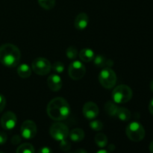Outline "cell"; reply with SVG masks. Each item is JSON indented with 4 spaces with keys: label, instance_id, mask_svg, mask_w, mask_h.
Returning a JSON list of instances; mask_svg holds the SVG:
<instances>
[{
    "label": "cell",
    "instance_id": "6da1fadb",
    "mask_svg": "<svg viewBox=\"0 0 153 153\" xmlns=\"http://www.w3.org/2000/svg\"><path fill=\"white\" fill-rule=\"evenodd\" d=\"M70 109L68 102L62 97H56L51 100L47 105L46 112L49 117L55 121L64 120L70 116Z\"/></svg>",
    "mask_w": 153,
    "mask_h": 153
},
{
    "label": "cell",
    "instance_id": "7a4b0ae2",
    "mask_svg": "<svg viewBox=\"0 0 153 153\" xmlns=\"http://www.w3.org/2000/svg\"><path fill=\"white\" fill-rule=\"evenodd\" d=\"M21 52L17 46L5 43L0 46V62L7 67H15L19 64Z\"/></svg>",
    "mask_w": 153,
    "mask_h": 153
},
{
    "label": "cell",
    "instance_id": "3957f363",
    "mask_svg": "<svg viewBox=\"0 0 153 153\" xmlns=\"http://www.w3.org/2000/svg\"><path fill=\"white\" fill-rule=\"evenodd\" d=\"M133 96L132 90L126 85H120L116 87L112 92V100L115 103L124 104L131 100Z\"/></svg>",
    "mask_w": 153,
    "mask_h": 153
},
{
    "label": "cell",
    "instance_id": "277c9868",
    "mask_svg": "<svg viewBox=\"0 0 153 153\" xmlns=\"http://www.w3.org/2000/svg\"><path fill=\"white\" fill-rule=\"evenodd\" d=\"M126 134L130 140L133 142H140L144 138L145 129L143 126L138 122H132L127 126Z\"/></svg>",
    "mask_w": 153,
    "mask_h": 153
},
{
    "label": "cell",
    "instance_id": "5b68a950",
    "mask_svg": "<svg viewBox=\"0 0 153 153\" xmlns=\"http://www.w3.org/2000/svg\"><path fill=\"white\" fill-rule=\"evenodd\" d=\"M99 81L102 86L106 89H111L117 82V75L110 67H105L99 74Z\"/></svg>",
    "mask_w": 153,
    "mask_h": 153
},
{
    "label": "cell",
    "instance_id": "8992f818",
    "mask_svg": "<svg viewBox=\"0 0 153 153\" xmlns=\"http://www.w3.org/2000/svg\"><path fill=\"white\" fill-rule=\"evenodd\" d=\"M31 70L39 76H46L50 73L52 64L45 58H37L32 61Z\"/></svg>",
    "mask_w": 153,
    "mask_h": 153
},
{
    "label": "cell",
    "instance_id": "52a82bcc",
    "mask_svg": "<svg viewBox=\"0 0 153 153\" xmlns=\"http://www.w3.org/2000/svg\"><path fill=\"white\" fill-rule=\"evenodd\" d=\"M69 128L62 123H55L52 124L49 129V133L52 138L58 141H61L67 138L69 135Z\"/></svg>",
    "mask_w": 153,
    "mask_h": 153
},
{
    "label": "cell",
    "instance_id": "ba28073f",
    "mask_svg": "<svg viewBox=\"0 0 153 153\" xmlns=\"http://www.w3.org/2000/svg\"><path fill=\"white\" fill-rule=\"evenodd\" d=\"M85 73L86 68L80 61H74L69 66V76L73 80H80L85 76Z\"/></svg>",
    "mask_w": 153,
    "mask_h": 153
},
{
    "label": "cell",
    "instance_id": "9c48e42d",
    "mask_svg": "<svg viewBox=\"0 0 153 153\" xmlns=\"http://www.w3.org/2000/svg\"><path fill=\"white\" fill-rule=\"evenodd\" d=\"M37 125L32 120H25L22 123L20 127L21 136L26 140L34 138L37 134Z\"/></svg>",
    "mask_w": 153,
    "mask_h": 153
},
{
    "label": "cell",
    "instance_id": "30bf717a",
    "mask_svg": "<svg viewBox=\"0 0 153 153\" xmlns=\"http://www.w3.org/2000/svg\"><path fill=\"white\" fill-rule=\"evenodd\" d=\"M17 118L16 114L12 111H7L2 115L0 120L1 127L5 130H11L16 126Z\"/></svg>",
    "mask_w": 153,
    "mask_h": 153
},
{
    "label": "cell",
    "instance_id": "8fae6325",
    "mask_svg": "<svg viewBox=\"0 0 153 153\" xmlns=\"http://www.w3.org/2000/svg\"><path fill=\"white\" fill-rule=\"evenodd\" d=\"M82 112L85 117L88 120H94L99 115V108L96 103L88 102L83 106Z\"/></svg>",
    "mask_w": 153,
    "mask_h": 153
},
{
    "label": "cell",
    "instance_id": "7c38bea8",
    "mask_svg": "<svg viewBox=\"0 0 153 153\" xmlns=\"http://www.w3.org/2000/svg\"><path fill=\"white\" fill-rule=\"evenodd\" d=\"M62 79L58 75L52 74L48 77L47 85L51 91L54 92L60 91L62 88Z\"/></svg>",
    "mask_w": 153,
    "mask_h": 153
},
{
    "label": "cell",
    "instance_id": "4fadbf2b",
    "mask_svg": "<svg viewBox=\"0 0 153 153\" xmlns=\"http://www.w3.org/2000/svg\"><path fill=\"white\" fill-rule=\"evenodd\" d=\"M89 22V17L85 13H80L75 19V28L78 30H84L88 27Z\"/></svg>",
    "mask_w": 153,
    "mask_h": 153
},
{
    "label": "cell",
    "instance_id": "5bb4252c",
    "mask_svg": "<svg viewBox=\"0 0 153 153\" xmlns=\"http://www.w3.org/2000/svg\"><path fill=\"white\" fill-rule=\"evenodd\" d=\"M97 67H110L114 65V61L111 59H107L103 55H98L94 57V59L93 60Z\"/></svg>",
    "mask_w": 153,
    "mask_h": 153
},
{
    "label": "cell",
    "instance_id": "9a60e30c",
    "mask_svg": "<svg viewBox=\"0 0 153 153\" xmlns=\"http://www.w3.org/2000/svg\"><path fill=\"white\" fill-rule=\"evenodd\" d=\"M94 52L89 48H85L79 52V58L84 62H91L94 59Z\"/></svg>",
    "mask_w": 153,
    "mask_h": 153
},
{
    "label": "cell",
    "instance_id": "2e32d148",
    "mask_svg": "<svg viewBox=\"0 0 153 153\" xmlns=\"http://www.w3.org/2000/svg\"><path fill=\"white\" fill-rule=\"evenodd\" d=\"M69 136L72 141L80 142L85 138V131L82 128H73L70 132H69Z\"/></svg>",
    "mask_w": 153,
    "mask_h": 153
},
{
    "label": "cell",
    "instance_id": "e0dca14e",
    "mask_svg": "<svg viewBox=\"0 0 153 153\" xmlns=\"http://www.w3.org/2000/svg\"><path fill=\"white\" fill-rule=\"evenodd\" d=\"M16 71H17V74L19 75V77L22 78V79H27L31 76L32 70L28 64H22L18 65Z\"/></svg>",
    "mask_w": 153,
    "mask_h": 153
},
{
    "label": "cell",
    "instance_id": "ac0fdd59",
    "mask_svg": "<svg viewBox=\"0 0 153 153\" xmlns=\"http://www.w3.org/2000/svg\"><path fill=\"white\" fill-rule=\"evenodd\" d=\"M116 117L122 121H128L131 118V112L126 108L118 107Z\"/></svg>",
    "mask_w": 153,
    "mask_h": 153
},
{
    "label": "cell",
    "instance_id": "d6986e66",
    "mask_svg": "<svg viewBox=\"0 0 153 153\" xmlns=\"http://www.w3.org/2000/svg\"><path fill=\"white\" fill-rule=\"evenodd\" d=\"M118 107L117 105L115 104L114 102L112 101H108L105 104V110L106 113L110 116L116 117Z\"/></svg>",
    "mask_w": 153,
    "mask_h": 153
},
{
    "label": "cell",
    "instance_id": "ffe728a7",
    "mask_svg": "<svg viewBox=\"0 0 153 153\" xmlns=\"http://www.w3.org/2000/svg\"><path fill=\"white\" fill-rule=\"evenodd\" d=\"M94 140H95V143H97V146L101 148L106 146L108 143L107 136L103 134V133H98V134H96L95 137H94Z\"/></svg>",
    "mask_w": 153,
    "mask_h": 153
},
{
    "label": "cell",
    "instance_id": "44dd1931",
    "mask_svg": "<svg viewBox=\"0 0 153 153\" xmlns=\"http://www.w3.org/2000/svg\"><path fill=\"white\" fill-rule=\"evenodd\" d=\"M16 153H34V148L31 143H22L18 146Z\"/></svg>",
    "mask_w": 153,
    "mask_h": 153
},
{
    "label": "cell",
    "instance_id": "7402d4cb",
    "mask_svg": "<svg viewBox=\"0 0 153 153\" xmlns=\"http://www.w3.org/2000/svg\"><path fill=\"white\" fill-rule=\"evenodd\" d=\"M38 4L45 10H51L55 5V0H37Z\"/></svg>",
    "mask_w": 153,
    "mask_h": 153
},
{
    "label": "cell",
    "instance_id": "603a6c76",
    "mask_svg": "<svg viewBox=\"0 0 153 153\" xmlns=\"http://www.w3.org/2000/svg\"><path fill=\"white\" fill-rule=\"evenodd\" d=\"M66 55L67 57L70 60H74L78 56V50L75 46H70L66 50Z\"/></svg>",
    "mask_w": 153,
    "mask_h": 153
},
{
    "label": "cell",
    "instance_id": "cb8c5ba5",
    "mask_svg": "<svg viewBox=\"0 0 153 153\" xmlns=\"http://www.w3.org/2000/svg\"><path fill=\"white\" fill-rule=\"evenodd\" d=\"M90 127L92 130L96 131H101L103 128V123L100 120H94L90 123Z\"/></svg>",
    "mask_w": 153,
    "mask_h": 153
},
{
    "label": "cell",
    "instance_id": "d4e9b609",
    "mask_svg": "<svg viewBox=\"0 0 153 153\" xmlns=\"http://www.w3.org/2000/svg\"><path fill=\"white\" fill-rule=\"evenodd\" d=\"M52 69L54 72L57 73H61L64 70V65L61 61H57L55 62L52 65Z\"/></svg>",
    "mask_w": 153,
    "mask_h": 153
},
{
    "label": "cell",
    "instance_id": "484cf974",
    "mask_svg": "<svg viewBox=\"0 0 153 153\" xmlns=\"http://www.w3.org/2000/svg\"><path fill=\"white\" fill-rule=\"evenodd\" d=\"M60 148L61 149V150L64 151V152H67L71 148V144H70V142L68 140H67L66 139L61 140V143H60Z\"/></svg>",
    "mask_w": 153,
    "mask_h": 153
},
{
    "label": "cell",
    "instance_id": "4316f807",
    "mask_svg": "<svg viewBox=\"0 0 153 153\" xmlns=\"http://www.w3.org/2000/svg\"><path fill=\"white\" fill-rule=\"evenodd\" d=\"M6 105V100L5 97L0 94V113L3 111Z\"/></svg>",
    "mask_w": 153,
    "mask_h": 153
},
{
    "label": "cell",
    "instance_id": "83f0119b",
    "mask_svg": "<svg viewBox=\"0 0 153 153\" xmlns=\"http://www.w3.org/2000/svg\"><path fill=\"white\" fill-rule=\"evenodd\" d=\"M21 140H22L21 136L18 135V134H15V135H13V137L11 138V143L13 145H17L20 143Z\"/></svg>",
    "mask_w": 153,
    "mask_h": 153
},
{
    "label": "cell",
    "instance_id": "f1b7e54d",
    "mask_svg": "<svg viewBox=\"0 0 153 153\" xmlns=\"http://www.w3.org/2000/svg\"><path fill=\"white\" fill-rule=\"evenodd\" d=\"M7 140V136L4 131H0V145H2L6 143Z\"/></svg>",
    "mask_w": 153,
    "mask_h": 153
},
{
    "label": "cell",
    "instance_id": "f546056e",
    "mask_svg": "<svg viewBox=\"0 0 153 153\" xmlns=\"http://www.w3.org/2000/svg\"><path fill=\"white\" fill-rule=\"evenodd\" d=\"M38 153H52V150L48 146H43L39 149Z\"/></svg>",
    "mask_w": 153,
    "mask_h": 153
},
{
    "label": "cell",
    "instance_id": "4dcf8cb0",
    "mask_svg": "<svg viewBox=\"0 0 153 153\" xmlns=\"http://www.w3.org/2000/svg\"><path fill=\"white\" fill-rule=\"evenodd\" d=\"M149 111L150 112V114L153 115V99L150 101L149 104Z\"/></svg>",
    "mask_w": 153,
    "mask_h": 153
},
{
    "label": "cell",
    "instance_id": "1f68e13d",
    "mask_svg": "<svg viewBox=\"0 0 153 153\" xmlns=\"http://www.w3.org/2000/svg\"><path fill=\"white\" fill-rule=\"evenodd\" d=\"M70 153H88V152H87V151L85 150V149H77V150L74 151V152H70Z\"/></svg>",
    "mask_w": 153,
    "mask_h": 153
},
{
    "label": "cell",
    "instance_id": "d6a6232c",
    "mask_svg": "<svg viewBox=\"0 0 153 153\" xmlns=\"http://www.w3.org/2000/svg\"><path fill=\"white\" fill-rule=\"evenodd\" d=\"M149 151H150L151 153H153V140L149 144Z\"/></svg>",
    "mask_w": 153,
    "mask_h": 153
},
{
    "label": "cell",
    "instance_id": "836d02e7",
    "mask_svg": "<svg viewBox=\"0 0 153 153\" xmlns=\"http://www.w3.org/2000/svg\"><path fill=\"white\" fill-rule=\"evenodd\" d=\"M97 153H110L108 150H105V149H101V150H99Z\"/></svg>",
    "mask_w": 153,
    "mask_h": 153
},
{
    "label": "cell",
    "instance_id": "e575fe53",
    "mask_svg": "<svg viewBox=\"0 0 153 153\" xmlns=\"http://www.w3.org/2000/svg\"><path fill=\"white\" fill-rule=\"evenodd\" d=\"M149 88H150V90L152 91V92L153 93V80L151 81L150 84H149Z\"/></svg>",
    "mask_w": 153,
    "mask_h": 153
},
{
    "label": "cell",
    "instance_id": "d590c367",
    "mask_svg": "<svg viewBox=\"0 0 153 153\" xmlns=\"http://www.w3.org/2000/svg\"><path fill=\"white\" fill-rule=\"evenodd\" d=\"M0 153H4V152H0Z\"/></svg>",
    "mask_w": 153,
    "mask_h": 153
}]
</instances>
